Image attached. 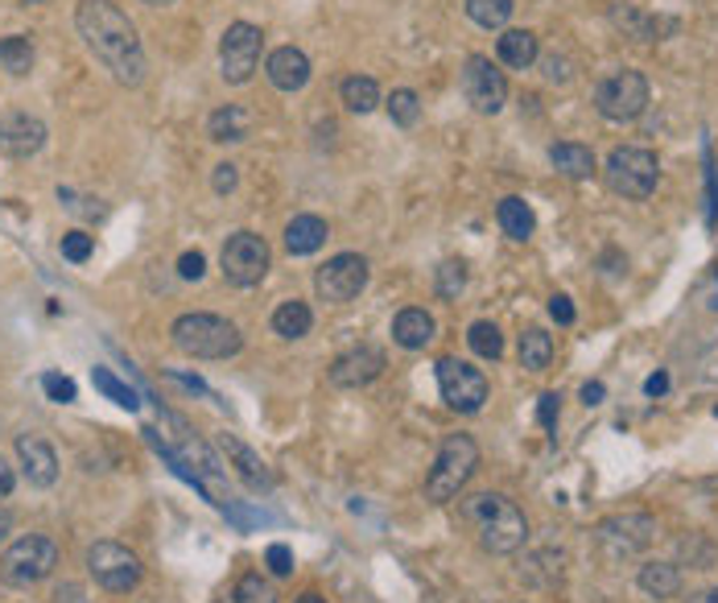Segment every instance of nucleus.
<instances>
[{"instance_id":"8fccbe9b","label":"nucleus","mask_w":718,"mask_h":603,"mask_svg":"<svg viewBox=\"0 0 718 603\" xmlns=\"http://www.w3.org/2000/svg\"><path fill=\"white\" fill-rule=\"evenodd\" d=\"M603 393H607V389H603L599 380H591V385L582 389V401H587V405H599V401H603Z\"/></svg>"},{"instance_id":"7ed1b4c3","label":"nucleus","mask_w":718,"mask_h":603,"mask_svg":"<svg viewBox=\"0 0 718 603\" xmlns=\"http://www.w3.org/2000/svg\"><path fill=\"white\" fill-rule=\"evenodd\" d=\"M169 339L190 360H231V355L244 348V335H240L236 323H227V318L206 311L178 314L174 327H169Z\"/></svg>"},{"instance_id":"5fc2aeb1","label":"nucleus","mask_w":718,"mask_h":603,"mask_svg":"<svg viewBox=\"0 0 718 603\" xmlns=\"http://www.w3.org/2000/svg\"><path fill=\"white\" fill-rule=\"evenodd\" d=\"M21 4H46V0H21Z\"/></svg>"},{"instance_id":"72a5a7b5","label":"nucleus","mask_w":718,"mask_h":603,"mask_svg":"<svg viewBox=\"0 0 718 603\" xmlns=\"http://www.w3.org/2000/svg\"><path fill=\"white\" fill-rule=\"evenodd\" d=\"M389 116H392V125H401V128L417 125V116H421V100H417V91H410V87L392 91L389 96Z\"/></svg>"},{"instance_id":"0eeeda50","label":"nucleus","mask_w":718,"mask_h":603,"mask_svg":"<svg viewBox=\"0 0 718 603\" xmlns=\"http://www.w3.org/2000/svg\"><path fill=\"white\" fill-rule=\"evenodd\" d=\"M595 108L603 121H616V125L637 121V116H644V108H648V79L640 71H616V75H607L595 87Z\"/></svg>"},{"instance_id":"a878e982","label":"nucleus","mask_w":718,"mask_h":603,"mask_svg":"<svg viewBox=\"0 0 718 603\" xmlns=\"http://www.w3.org/2000/svg\"><path fill=\"white\" fill-rule=\"evenodd\" d=\"M495 219H500V228L504 236H513V240H529L537 228V215L533 208L525 203V199H500V208H495Z\"/></svg>"},{"instance_id":"a18cd8bd","label":"nucleus","mask_w":718,"mask_h":603,"mask_svg":"<svg viewBox=\"0 0 718 603\" xmlns=\"http://www.w3.org/2000/svg\"><path fill=\"white\" fill-rule=\"evenodd\" d=\"M545 79H550V84H566V79H570V71H566V63H562V59H545Z\"/></svg>"},{"instance_id":"864d4df0","label":"nucleus","mask_w":718,"mask_h":603,"mask_svg":"<svg viewBox=\"0 0 718 603\" xmlns=\"http://www.w3.org/2000/svg\"><path fill=\"white\" fill-rule=\"evenodd\" d=\"M141 4H149V9H162V4H174V0H141Z\"/></svg>"},{"instance_id":"9b49d317","label":"nucleus","mask_w":718,"mask_h":603,"mask_svg":"<svg viewBox=\"0 0 718 603\" xmlns=\"http://www.w3.org/2000/svg\"><path fill=\"white\" fill-rule=\"evenodd\" d=\"M261 46H265V34L256 25L236 22L224 29V42H219V71H224L227 84L244 87L256 66H261Z\"/></svg>"},{"instance_id":"37998d69","label":"nucleus","mask_w":718,"mask_h":603,"mask_svg":"<svg viewBox=\"0 0 718 603\" xmlns=\"http://www.w3.org/2000/svg\"><path fill=\"white\" fill-rule=\"evenodd\" d=\"M550 314H554L562 327H570V323H575V302H570L566 293H554V298H550Z\"/></svg>"},{"instance_id":"9d476101","label":"nucleus","mask_w":718,"mask_h":603,"mask_svg":"<svg viewBox=\"0 0 718 603\" xmlns=\"http://www.w3.org/2000/svg\"><path fill=\"white\" fill-rule=\"evenodd\" d=\"M438 389L454 414H479L488 401V376L471 368L467 360L446 355V360H438Z\"/></svg>"},{"instance_id":"4be33fe9","label":"nucleus","mask_w":718,"mask_h":603,"mask_svg":"<svg viewBox=\"0 0 718 603\" xmlns=\"http://www.w3.org/2000/svg\"><path fill=\"white\" fill-rule=\"evenodd\" d=\"M327 244V219H318V215H293L286 228V249L293 256H310V252H318Z\"/></svg>"},{"instance_id":"4c0bfd02","label":"nucleus","mask_w":718,"mask_h":603,"mask_svg":"<svg viewBox=\"0 0 718 603\" xmlns=\"http://www.w3.org/2000/svg\"><path fill=\"white\" fill-rule=\"evenodd\" d=\"M41 389H46V397H50V401H59V405H71V401H75V393H79V389H75V380H71V376H62V373H46V376H41Z\"/></svg>"},{"instance_id":"58836bf2","label":"nucleus","mask_w":718,"mask_h":603,"mask_svg":"<svg viewBox=\"0 0 718 603\" xmlns=\"http://www.w3.org/2000/svg\"><path fill=\"white\" fill-rule=\"evenodd\" d=\"M265 562H268V570L277 575V579H286V575H293V550L289 545H268V554H265Z\"/></svg>"},{"instance_id":"e433bc0d","label":"nucleus","mask_w":718,"mask_h":603,"mask_svg":"<svg viewBox=\"0 0 718 603\" xmlns=\"http://www.w3.org/2000/svg\"><path fill=\"white\" fill-rule=\"evenodd\" d=\"M463 286H467V265H463V261H446V265L438 269V293H442V298H458Z\"/></svg>"},{"instance_id":"f704fd0d","label":"nucleus","mask_w":718,"mask_h":603,"mask_svg":"<svg viewBox=\"0 0 718 603\" xmlns=\"http://www.w3.org/2000/svg\"><path fill=\"white\" fill-rule=\"evenodd\" d=\"M231 603H277V591L261 575H244L236 582V591H231Z\"/></svg>"},{"instance_id":"79ce46f5","label":"nucleus","mask_w":718,"mask_h":603,"mask_svg":"<svg viewBox=\"0 0 718 603\" xmlns=\"http://www.w3.org/2000/svg\"><path fill=\"white\" fill-rule=\"evenodd\" d=\"M236 183H240V174H236V166H231V162L215 166V174H211V187H215V194H231V190H236Z\"/></svg>"},{"instance_id":"49530a36","label":"nucleus","mask_w":718,"mask_h":603,"mask_svg":"<svg viewBox=\"0 0 718 603\" xmlns=\"http://www.w3.org/2000/svg\"><path fill=\"white\" fill-rule=\"evenodd\" d=\"M644 393H648V397H665V393H669V376H665V373L648 376V380H644Z\"/></svg>"},{"instance_id":"c756f323","label":"nucleus","mask_w":718,"mask_h":603,"mask_svg":"<svg viewBox=\"0 0 718 603\" xmlns=\"http://www.w3.org/2000/svg\"><path fill=\"white\" fill-rule=\"evenodd\" d=\"M343 104L351 108V112H360V116H368V112H376L380 108V87H376V79H368V75H351V79H343Z\"/></svg>"},{"instance_id":"f03ea898","label":"nucleus","mask_w":718,"mask_h":603,"mask_svg":"<svg viewBox=\"0 0 718 603\" xmlns=\"http://www.w3.org/2000/svg\"><path fill=\"white\" fill-rule=\"evenodd\" d=\"M458 517L475 533V541L488 550V554H516L525 541H529V520L520 513V504L500 492H475L463 497L458 504Z\"/></svg>"},{"instance_id":"f8f14e48","label":"nucleus","mask_w":718,"mask_h":603,"mask_svg":"<svg viewBox=\"0 0 718 603\" xmlns=\"http://www.w3.org/2000/svg\"><path fill=\"white\" fill-rule=\"evenodd\" d=\"M653 538H657V520L648 517V513L607 517V520H599V529H595L599 550H603L607 558H632L640 550H648Z\"/></svg>"},{"instance_id":"bb28decb","label":"nucleus","mask_w":718,"mask_h":603,"mask_svg":"<svg viewBox=\"0 0 718 603\" xmlns=\"http://www.w3.org/2000/svg\"><path fill=\"white\" fill-rule=\"evenodd\" d=\"M310 327H314V314H310L306 302H281L277 311H273V331L281 335V339H302V335H310Z\"/></svg>"},{"instance_id":"a211bd4d","label":"nucleus","mask_w":718,"mask_h":603,"mask_svg":"<svg viewBox=\"0 0 718 603\" xmlns=\"http://www.w3.org/2000/svg\"><path fill=\"white\" fill-rule=\"evenodd\" d=\"M219 447H224V455L231 458L236 476L244 479L252 492H268V488H273V472H268L265 458L256 455L248 442H240L236 435H219Z\"/></svg>"},{"instance_id":"393cba45","label":"nucleus","mask_w":718,"mask_h":603,"mask_svg":"<svg viewBox=\"0 0 718 603\" xmlns=\"http://www.w3.org/2000/svg\"><path fill=\"white\" fill-rule=\"evenodd\" d=\"M550 162H554L557 174H566V178H575V183H582V178H591L595 174V153L587 146H578V141H562V146L550 149Z\"/></svg>"},{"instance_id":"c03bdc74","label":"nucleus","mask_w":718,"mask_h":603,"mask_svg":"<svg viewBox=\"0 0 718 603\" xmlns=\"http://www.w3.org/2000/svg\"><path fill=\"white\" fill-rule=\"evenodd\" d=\"M13 488H17V472L9 467V458H0V500L13 497Z\"/></svg>"},{"instance_id":"39448f33","label":"nucleus","mask_w":718,"mask_h":603,"mask_svg":"<svg viewBox=\"0 0 718 603\" xmlns=\"http://www.w3.org/2000/svg\"><path fill=\"white\" fill-rule=\"evenodd\" d=\"M54 566H59V545H54V538L29 533V538H17L4 550L0 575H4V582H13V587H34V582L50 579Z\"/></svg>"},{"instance_id":"aec40b11","label":"nucleus","mask_w":718,"mask_h":603,"mask_svg":"<svg viewBox=\"0 0 718 603\" xmlns=\"http://www.w3.org/2000/svg\"><path fill=\"white\" fill-rule=\"evenodd\" d=\"M252 125H256V116H252V108L244 104H224L211 112V121H206V133H211V141H219V146H240L252 137Z\"/></svg>"},{"instance_id":"2eb2a0df","label":"nucleus","mask_w":718,"mask_h":603,"mask_svg":"<svg viewBox=\"0 0 718 603\" xmlns=\"http://www.w3.org/2000/svg\"><path fill=\"white\" fill-rule=\"evenodd\" d=\"M380 373H385V352L360 343V348H351V352H343L330 364V385L335 389H364Z\"/></svg>"},{"instance_id":"20e7f679","label":"nucleus","mask_w":718,"mask_h":603,"mask_svg":"<svg viewBox=\"0 0 718 603\" xmlns=\"http://www.w3.org/2000/svg\"><path fill=\"white\" fill-rule=\"evenodd\" d=\"M475 467H479V447H475V438L451 435L442 442L438 458H433L430 476H426V500H433V504L454 500L467 488V479L475 476Z\"/></svg>"},{"instance_id":"a19ab883","label":"nucleus","mask_w":718,"mask_h":603,"mask_svg":"<svg viewBox=\"0 0 718 603\" xmlns=\"http://www.w3.org/2000/svg\"><path fill=\"white\" fill-rule=\"evenodd\" d=\"M557 414H562V397L545 393V397H541V405H537V417H541V426H545L550 435L557 430Z\"/></svg>"},{"instance_id":"f257e3e1","label":"nucleus","mask_w":718,"mask_h":603,"mask_svg":"<svg viewBox=\"0 0 718 603\" xmlns=\"http://www.w3.org/2000/svg\"><path fill=\"white\" fill-rule=\"evenodd\" d=\"M75 25H79V38L87 42V50L112 71L116 84L124 87L141 84L144 50L141 38H137V25L128 22L112 0H83L79 13H75Z\"/></svg>"},{"instance_id":"ea45409f","label":"nucleus","mask_w":718,"mask_h":603,"mask_svg":"<svg viewBox=\"0 0 718 603\" xmlns=\"http://www.w3.org/2000/svg\"><path fill=\"white\" fill-rule=\"evenodd\" d=\"M203 273H206L203 252H182V256H178V277H182V281H199Z\"/></svg>"},{"instance_id":"7c9ffc66","label":"nucleus","mask_w":718,"mask_h":603,"mask_svg":"<svg viewBox=\"0 0 718 603\" xmlns=\"http://www.w3.org/2000/svg\"><path fill=\"white\" fill-rule=\"evenodd\" d=\"M91 385H96V389H100V393L108 397L112 405H121V410H128V414H133V410L141 405V401H137V393H133V389L124 385L121 376H112V373H108V368H91Z\"/></svg>"},{"instance_id":"2f4dec72","label":"nucleus","mask_w":718,"mask_h":603,"mask_svg":"<svg viewBox=\"0 0 718 603\" xmlns=\"http://www.w3.org/2000/svg\"><path fill=\"white\" fill-rule=\"evenodd\" d=\"M467 17L483 29H500L513 17V0H467Z\"/></svg>"},{"instance_id":"3c124183","label":"nucleus","mask_w":718,"mask_h":603,"mask_svg":"<svg viewBox=\"0 0 718 603\" xmlns=\"http://www.w3.org/2000/svg\"><path fill=\"white\" fill-rule=\"evenodd\" d=\"M690 603H718V587H710V591H702V595H694Z\"/></svg>"},{"instance_id":"6e6552de","label":"nucleus","mask_w":718,"mask_h":603,"mask_svg":"<svg viewBox=\"0 0 718 603\" xmlns=\"http://www.w3.org/2000/svg\"><path fill=\"white\" fill-rule=\"evenodd\" d=\"M219 265H224V277L231 286H240V290L261 286L268 273L265 236H256V231H231L224 240V252H219Z\"/></svg>"},{"instance_id":"b1692460","label":"nucleus","mask_w":718,"mask_h":603,"mask_svg":"<svg viewBox=\"0 0 718 603\" xmlns=\"http://www.w3.org/2000/svg\"><path fill=\"white\" fill-rule=\"evenodd\" d=\"M637 582H640V591H648L653 600H673L681 591V570L673 562H644Z\"/></svg>"},{"instance_id":"ddd939ff","label":"nucleus","mask_w":718,"mask_h":603,"mask_svg":"<svg viewBox=\"0 0 718 603\" xmlns=\"http://www.w3.org/2000/svg\"><path fill=\"white\" fill-rule=\"evenodd\" d=\"M463 96H467V104L479 116H495L500 108L508 104V79H504V71H495L492 59L471 54L463 63Z\"/></svg>"},{"instance_id":"603ef678","label":"nucleus","mask_w":718,"mask_h":603,"mask_svg":"<svg viewBox=\"0 0 718 603\" xmlns=\"http://www.w3.org/2000/svg\"><path fill=\"white\" fill-rule=\"evenodd\" d=\"M298 603H327V600H323V595H314V591H306V595H302Z\"/></svg>"},{"instance_id":"4468645a","label":"nucleus","mask_w":718,"mask_h":603,"mask_svg":"<svg viewBox=\"0 0 718 603\" xmlns=\"http://www.w3.org/2000/svg\"><path fill=\"white\" fill-rule=\"evenodd\" d=\"M368 286V261L360 252H339L314 273V290L323 302H351Z\"/></svg>"},{"instance_id":"f3484780","label":"nucleus","mask_w":718,"mask_h":603,"mask_svg":"<svg viewBox=\"0 0 718 603\" xmlns=\"http://www.w3.org/2000/svg\"><path fill=\"white\" fill-rule=\"evenodd\" d=\"M17 458H21V476L29 479V488H54V479H59V455H54V447L46 438L21 435Z\"/></svg>"},{"instance_id":"1a4fd4ad","label":"nucleus","mask_w":718,"mask_h":603,"mask_svg":"<svg viewBox=\"0 0 718 603\" xmlns=\"http://www.w3.org/2000/svg\"><path fill=\"white\" fill-rule=\"evenodd\" d=\"M87 570L112 595H124V591H133L141 582V558L121 541H96L87 550Z\"/></svg>"},{"instance_id":"c85d7f7f","label":"nucleus","mask_w":718,"mask_h":603,"mask_svg":"<svg viewBox=\"0 0 718 603\" xmlns=\"http://www.w3.org/2000/svg\"><path fill=\"white\" fill-rule=\"evenodd\" d=\"M550 360H554V339L541 331V327H529V331L520 335V364L529 373H545Z\"/></svg>"},{"instance_id":"09e8293b","label":"nucleus","mask_w":718,"mask_h":603,"mask_svg":"<svg viewBox=\"0 0 718 603\" xmlns=\"http://www.w3.org/2000/svg\"><path fill=\"white\" fill-rule=\"evenodd\" d=\"M13 525H17V517H13V508H4V504H0V541L9 538V533H13Z\"/></svg>"},{"instance_id":"5701e85b","label":"nucleus","mask_w":718,"mask_h":603,"mask_svg":"<svg viewBox=\"0 0 718 603\" xmlns=\"http://www.w3.org/2000/svg\"><path fill=\"white\" fill-rule=\"evenodd\" d=\"M495 50H500V63L513 66V71H529L537 63V54H541L537 34H529V29H504Z\"/></svg>"},{"instance_id":"cd10ccee","label":"nucleus","mask_w":718,"mask_h":603,"mask_svg":"<svg viewBox=\"0 0 718 603\" xmlns=\"http://www.w3.org/2000/svg\"><path fill=\"white\" fill-rule=\"evenodd\" d=\"M34 42L25 38V34H13V38H0V71H9V75H29L34 71Z\"/></svg>"},{"instance_id":"423d86ee","label":"nucleus","mask_w":718,"mask_h":603,"mask_svg":"<svg viewBox=\"0 0 718 603\" xmlns=\"http://www.w3.org/2000/svg\"><path fill=\"white\" fill-rule=\"evenodd\" d=\"M657 178H660V162L653 149H640V146L612 149V158H607V183H612L616 194H623V199H648L657 190Z\"/></svg>"},{"instance_id":"412c9836","label":"nucleus","mask_w":718,"mask_h":603,"mask_svg":"<svg viewBox=\"0 0 718 603\" xmlns=\"http://www.w3.org/2000/svg\"><path fill=\"white\" fill-rule=\"evenodd\" d=\"M433 335H438V323H433V314H426L421 306H410V311H401L392 318V339H396L405 352H421Z\"/></svg>"},{"instance_id":"c9c22d12","label":"nucleus","mask_w":718,"mask_h":603,"mask_svg":"<svg viewBox=\"0 0 718 603\" xmlns=\"http://www.w3.org/2000/svg\"><path fill=\"white\" fill-rule=\"evenodd\" d=\"M59 249H62V256H66L71 265H83V261L96 252V236H87V231H66Z\"/></svg>"},{"instance_id":"473e14b6","label":"nucleus","mask_w":718,"mask_h":603,"mask_svg":"<svg viewBox=\"0 0 718 603\" xmlns=\"http://www.w3.org/2000/svg\"><path fill=\"white\" fill-rule=\"evenodd\" d=\"M467 343H471L475 355H483V360H500L504 355V335L495 323H475L471 331H467Z\"/></svg>"},{"instance_id":"6ab92c4d","label":"nucleus","mask_w":718,"mask_h":603,"mask_svg":"<svg viewBox=\"0 0 718 603\" xmlns=\"http://www.w3.org/2000/svg\"><path fill=\"white\" fill-rule=\"evenodd\" d=\"M268 84L277 91H302L310 84V59L298 50V46H281L268 54Z\"/></svg>"},{"instance_id":"de8ad7c7","label":"nucleus","mask_w":718,"mask_h":603,"mask_svg":"<svg viewBox=\"0 0 718 603\" xmlns=\"http://www.w3.org/2000/svg\"><path fill=\"white\" fill-rule=\"evenodd\" d=\"M54 603H83V591L75 587V582H66V587L54 591Z\"/></svg>"},{"instance_id":"dca6fc26","label":"nucleus","mask_w":718,"mask_h":603,"mask_svg":"<svg viewBox=\"0 0 718 603\" xmlns=\"http://www.w3.org/2000/svg\"><path fill=\"white\" fill-rule=\"evenodd\" d=\"M46 146V125H41L38 116H29V112H9V116H0V153L4 158H34L41 153Z\"/></svg>"}]
</instances>
